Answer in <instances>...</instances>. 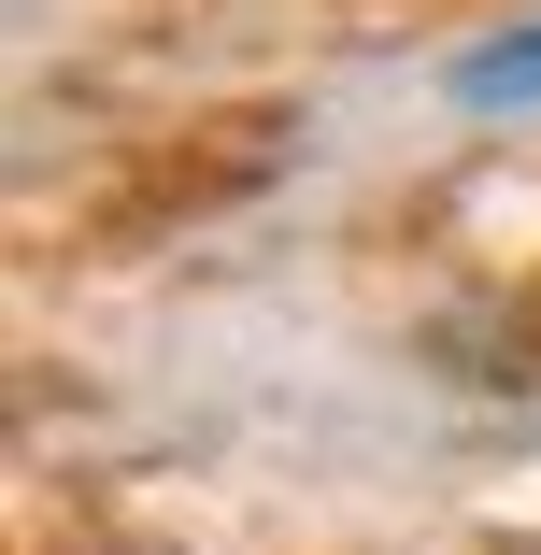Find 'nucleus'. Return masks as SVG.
Masks as SVG:
<instances>
[{
    "label": "nucleus",
    "instance_id": "obj_1",
    "mask_svg": "<svg viewBox=\"0 0 541 555\" xmlns=\"http://www.w3.org/2000/svg\"><path fill=\"white\" fill-rule=\"evenodd\" d=\"M456 100H485V115H513V100H541V15H513L499 43L456 57Z\"/></svg>",
    "mask_w": 541,
    "mask_h": 555
}]
</instances>
